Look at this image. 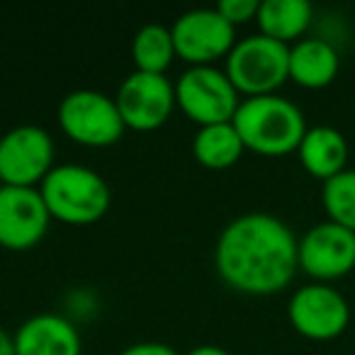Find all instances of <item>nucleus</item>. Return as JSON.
Wrapping results in <instances>:
<instances>
[{
    "label": "nucleus",
    "instance_id": "nucleus-1",
    "mask_svg": "<svg viewBox=\"0 0 355 355\" xmlns=\"http://www.w3.org/2000/svg\"><path fill=\"white\" fill-rule=\"evenodd\" d=\"M214 263L234 290L275 295L290 285L300 268V241L275 214L246 212L222 229Z\"/></svg>",
    "mask_w": 355,
    "mask_h": 355
},
{
    "label": "nucleus",
    "instance_id": "nucleus-2",
    "mask_svg": "<svg viewBox=\"0 0 355 355\" xmlns=\"http://www.w3.org/2000/svg\"><path fill=\"white\" fill-rule=\"evenodd\" d=\"M234 127L243 146L263 156H282L300 148L306 134L302 110L282 95H253L239 103Z\"/></svg>",
    "mask_w": 355,
    "mask_h": 355
},
{
    "label": "nucleus",
    "instance_id": "nucleus-3",
    "mask_svg": "<svg viewBox=\"0 0 355 355\" xmlns=\"http://www.w3.org/2000/svg\"><path fill=\"white\" fill-rule=\"evenodd\" d=\"M49 214L66 224L98 222L110 207V188L98 171L80 163H59L40 188Z\"/></svg>",
    "mask_w": 355,
    "mask_h": 355
},
{
    "label": "nucleus",
    "instance_id": "nucleus-4",
    "mask_svg": "<svg viewBox=\"0 0 355 355\" xmlns=\"http://www.w3.org/2000/svg\"><path fill=\"white\" fill-rule=\"evenodd\" d=\"M227 76L248 98L275 93L290 78V44L261 32L236 40L227 54Z\"/></svg>",
    "mask_w": 355,
    "mask_h": 355
},
{
    "label": "nucleus",
    "instance_id": "nucleus-5",
    "mask_svg": "<svg viewBox=\"0 0 355 355\" xmlns=\"http://www.w3.org/2000/svg\"><path fill=\"white\" fill-rule=\"evenodd\" d=\"M175 103L190 119L205 124L232 122L239 110V90L217 66H190L175 83Z\"/></svg>",
    "mask_w": 355,
    "mask_h": 355
},
{
    "label": "nucleus",
    "instance_id": "nucleus-6",
    "mask_svg": "<svg viewBox=\"0 0 355 355\" xmlns=\"http://www.w3.org/2000/svg\"><path fill=\"white\" fill-rule=\"evenodd\" d=\"M59 124L73 141L88 146L114 144L127 127L114 98L90 88L73 90L61 100Z\"/></svg>",
    "mask_w": 355,
    "mask_h": 355
},
{
    "label": "nucleus",
    "instance_id": "nucleus-7",
    "mask_svg": "<svg viewBox=\"0 0 355 355\" xmlns=\"http://www.w3.org/2000/svg\"><path fill=\"white\" fill-rule=\"evenodd\" d=\"M175 54L193 66L212 64L227 56L236 44L234 25L217 8H193L183 12L171 27Z\"/></svg>",
    "mask_w": 355,
    "mask_h": 355
},
{
    "label": "nucleus",
    "instance_id": "nucleus-8",
    "mask_svg": "<svg viewBox=\"0 0 355 355\" xmlns=\"http://www.w3.org/2000/svg\"><path fill=\"white\" fill-rule=\"evenodd\" d=\"M54 161V141L37 124H20L0 137V178L6 185L35 188Z\"/></svg>",
    "mask_w": 355,
    "mask_h": 355
},
{
    "label": "nucleus",
    "instance_id": "nucleus-9",
    "mask_svg": "<svg viewBox=\"0 0 355 355\" xmlns=\"http://www.w3.org/2000/svg\"><path fill=\"white\" fill-rule=\"evenodd\" d=\"M290 321L302 336L311 340L338 338L350 321V306L338 290L326 282H309L290 297Z\"/></svg>",
    "mask_w": 355,
    "mask_h": 355
},
{
    "label": "nucleus",
    "instance_id": "nucleus-10",
    "mask_svg": "<svg viewBox=\"0 0 355 355\" xmlns=\"http://www.w3.org/2000/svg\"><path fill=\"white\" fill-rule=\"evenodd\" d=\"M114 103L127 127L146 132L161 127L171 117L175 105V85L163 73L134 71L122 80Z\"/></svg>",
    "mask_w": 355,
    "mask_h": 355
},
{
    "label": "nucleus",
    "instance_id": "nucleus-11",
    "mask_svg": "<svg viewBox=\"0 0 355 355\" xmlns=\"http://www.w3.org/2000/svg\"><path fill=\"white\" fill-rule=\"evenodd\" d=\"M300 268L314 282L338 280L355 268V234L336 222H321L300 239Z\"/></svg>",
    "mask_w": 355,
    "mask_h": 355
},
{
    "label": "nucleus",
    "instance_id": "nucleus-12",
    "mask_svg": "<svg viewBox=\"0 0 355 355\" xmlns=\"http://www.w3.org/2000/svg\"><path fill=\"white\" fill-rule=\"evenodd\" d=\"M49 207L37 188L3 185L0 190V243L8 248H30L46 234Z\"/></svg>",
    "mask_w": 355,
    "mask_h": 355
},
{
    "label": "nucleus",
    "instance_id": "nucleus-13",
    "mask_svg": "<svg viewBox=\"0 0 355 355\" xmlns=\"http://www.w3.org/2000/svg\"><path fill=\"white\" fill-rule=\"evenodd\" d=\"M17 355H80V334L73 321L56 311H40L12 336Z\"/></svg>",
    "mask_w": 355,
    "mask_h": 355
},
{
    "label": "nucleus",
    "instance_id": "nucleus-14",
    "mask_svg": "<svg viewBox=\"0 0 355 355\" xmlns=\"http://www.w3.org/2000/svg\"><path fill=\"white\" fill-rule=\"evenodd\" d=\"M338 69V51L329 40L309 37V40H300L290 46V78L302 88H326L334 83Z\"/></svg>",
    "mask_w": 355,
    "mask_h": 355
},
{
    "label": "nucleus",
    "instance_id": "nucleus-15",
    "mask_svg": "<svg viewBox=\"0 0 355 355\" xmlns=\"http://www.w3.org/2000/svg\"><path fill=\"white\" fill-rule=\"evenodd\" d=\"M297 153H300V161L304 166V171L326 183L329 178L345 171V163H348V141H345V137L338 129L329 127V124H319V127L306 129Z\"/></svg>",
    "mask_w": 355,
    "mask_h": 355
},
{
    "label": "nucleus",
    "instance_id": "nucleus-16",
    "mask_svg": "<svg viewBox=\"0 0 355 355\" xmlns=\"http://www.w3.org/2000/svg\"><path fill=\"white\" fill-rule=\"evenodd\" d=\"M314 8L306 0H261L258 8V27L261 35L290 44L292 40L300 42V37L309 30Z\"/></svg>",
    "mask_w": 355,
    "mask_h": 355
},
{
    "label": "nucleus",
    "instance_id": "nucleus-17",
    "mask_svg": "<svg viewBox=\"0 0 355 355\" xmlns=\"http://www.w3.org/2000/svg\"><path fill=\"white\" fill-rule=\"evenodd\" d=\"M243 141L239 137L234 122L205 124L193 139V153L200 163L209 168H227L239 161L243 151Z\"/></svg>",
    "mask_w": 355,
    "mask_h": 355
},
{
    "label": "nucleus",
    "instance_id": "nucleus-18",
    "mask_svg": "<svg viewBox=\"0 0 355 355\" xmlns=\"http://www.w3.org/2000/svg\"><path fill=\"white\" fill-rule=\"evenodd\" d=\"M173 54H175V44H173L171 27L158 25V22H148L134 35L132 42V56L137 61V71H146V73H163L171 64Z\"/></svg>",
    "mask_w": 355,
    "mask_h": 355
},
{
    "label": "nucleus",
    "instance_id": "nucleus-19",
    "mask_svg": "<svg viewBox=\"0 0 355 355\" xmlns=\"http://www.w3.org/2000/svg\"><path fill=\"white\" fill-rule=\"evenodd\" d=\"M321 202L329 214V222H336L355 234V171L345 168L343 173L329 178L321 188Z\"/></svg>",
    "mask_w": 355,
    "mask_h": 355
},
{
    "label": "nucleus",
    "instance_id": "nucleus-20",
    "mask_svg": "<svg viewBox=\"0 0 355 355\" xmlns=\"http://www.w3.org/2000/svg\"><path fill=\"white\" fill-rule=\"evenodd\" d=\"M258 8H261V0H222L217 6V10L232 25H236V22H248L251 17H256Z\"/></svg>",
    "mask_w": 355,
    "mask_h": 355
},
{
    "label": "nucleus",
    "instance_id": "nucleus-21",
    "mask_svg": "<svg viewBox=\"0 0 355 355\" xmlns=\"http://www.w3.org/2000/svg\"><path fill=\"white\" fill-rule=\"evenodd\" d=\"M119 355H180L173 345L161 343V340H141V343H132L124 350H119Z\"/></svg>",
    "mask_w": 355,
    "mask_h": 355
},
{
    "label": "nucleus",
    "instance_id": "nucleus-22",
    "mask_svg": "<svg viewBox=\"0 0 355 355\" xmlns=\"http://www.w3.org/2000/svg\"><path fill=\"white\" fill-rule=\"evenodd\" d=\"M0 355H17L15 353V340L8 334L3 326H0Z\"/></svg>",
    "mask_w": 355,
    "mask_h": 355
},
{
    "label": "nucleus",
    "instance_id": "nucleus-23",
    "mask_svg": "<svg viewBox=\"0 0 355 355\" xmlns=\"http://www.w3.org/2000/svg\"><path fill=\"white\" fill-rule=\"evenodd\" d=\"M188 355H232L229 350H224V348H219V345H198V348H193Z\"/></svg>",
    "mask_w": 355,
    "mask_h": 355
},
{
    "label": "nucleus",
    "instance_id": "nucleus-24",
    "mask_svg": "<svg viewBox=\"0 0 355 355\" xmlns=\"http://www.w3.org/2000/svg\"><path fill=\"white\" fill-rule=\"evenodd\" d=\"M3 185H6V183H3V178H0V190H3Z\"/></svg>",
    "mask_w": 355,
    "mask_h": 355
}]
</instances>
